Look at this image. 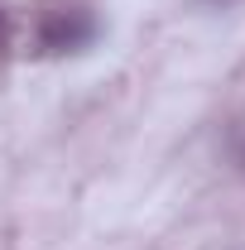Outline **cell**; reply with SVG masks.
<instances>
[{"label": "cell", "instance_id": "obj_1", "mask_svg": "<svg viewBox=\"0 0 245 250\" xmlns=\"http://www.w3.org/2000/svg\"><path fill=\"white\" fill-rule=\"evenodd\" d=\"M96 15L87 5H62V10H48L34 29V53L39 58H67V53H87L96 43Z\"/></svg>", "mask_w": 245, "mask_h": 250}, {"label": "cell", "instance_id": "obj_2", "mask_svg": "<svg viewBox=\"0 0 245 250\" xmlns=\"http://www.w3.org/2000/svg\"><path fill=\"white\" fill-rule=\"evenodd\" d=\"M5 43H10V10L0 5V48H5Z\"/></svg>", "mask_w": 245, "mask_h": 250}, {"label": "cell", "instance_id": "obj_3", "mask_svg": "<svg viewBox=\"0 0 245 250\" xmlns=\"http://www.w3.org/2000/svg\"><path fill=\"white\" fill-rule=\"evenodd\" d=\"M241 168H245V145H241Z\"/></svg>", "mask_w": 245, "mask_h": 250}, {"label": "cell", "instance_id": "obj_4", "mask_svg": "<svg viewBox=\"0 0 245 250\" xmlns=\"http://www.w3.org/2000/svg\"><path fill=\"white\" fill-rule=\"evenodd\" d=\"M207 5H226V0H207Z\"/></svg>", "mask_w": 245, "mask_h": 250}]
</instances>
